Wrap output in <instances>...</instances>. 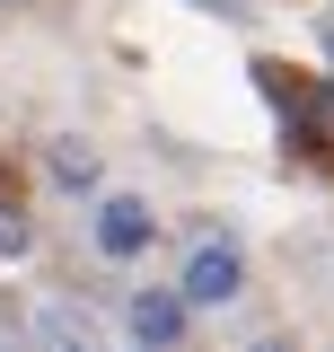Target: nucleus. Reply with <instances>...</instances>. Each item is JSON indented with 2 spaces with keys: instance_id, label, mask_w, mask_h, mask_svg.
<instances>
[{
  "instance_id": "obj_1",
  "label": "nucleus",
  "mask_w": 334,
  "mask_h": 352,
  "mask_svg": "<svg viewBox=\"0 0 334 352\" xmlns=\"http://www.w3.org/2000/svg\"><path fill=\"white\" fill-rule=\"evenodd\" d=\"M194 308H220V300H238L247 291V256L238 247H194V264H185V282H176Z\"/></svg>"
},
{
  "instance_id": "obj_2",
  "label": "nucleus",
  "mask_w": 334,
  "mask_h": 352,
  "mask_svg": "<svg viewBox=\"0 0 334 352\" xmlns=\"http://www.w3.org/2000/svg\"><path fill=\"white\" fill-rule=\"evenodd\" d=\"M97 247H106V256H141V247H150V212H141L132 194H115V203L97 212Z\"/></svg>"
},
{
  "instance_id": "obj_3",
  "label": "nucleus",
  "mask_w": 334,
  "mask_h": 352,
  "mask_svg": "<svg viewBox=\"0 0 334 352\" xmlns=\"http://www.w3.org/2000/svg\"><path fill=\"white\" fill-rule=\"evenodd\" d=\"M185 291H141V300H132V335H141V344H176V335H185Z\"/></svg>"
},
{
  "instance_id": "obj_4",
  "label": "nucleus",
  "mask_w": 334,
  "mask_h": 352,
  "mask_svg": "<svg viewBox=\"0 0 334 352\" xmlns=\"http://www.w3.org/2000/svg\"><path fill=\"white\" fill-rule=\"evenodd\" d=\"M53 176L62 185H97V150L88 141H53Z\"/></svg>"
},
{
  "instance_id": "obj_5",
  "label": "nucleus",
  "mask_w": 334,
  "mask_h": 352,
  "mask_svg": "<svg viewBox=\"0 0 334 352\" xmlns=\"http://www.w3.org/2000/svg\"><path fill=\"white\" fill-rule=\"evenodd\" d=\"M36 335H44V344H80V352H88V317L53 308V317H36Z\"/></svg>"
},
{
  "instance_id": "obj_6",
  "label": "nucleus",
  "mask_w": 334,
  "mask_h": 352,
  "mask_svg": "<svg viewBox=\"0 0 334 352\" xmlns=\"http://www.w3.org/2000/svg\"><path fill=\"white\" fill-rule=\"evenodd\" d=\"M0 256H27V220L18 212H0Z\"/></svg>"
},
{
  "instance_id": "obj_7",
  "label": "nucleus",
  "mask_w": 334,
  "mask_h": 352,
  "mask_svg": "<svg viewBox=\"0 0 334 352\" xmlns=\"http://www.w3.org/2000/svg\"><path fill=\"white\" fill-rule=\"evenodd\" d=\"M326 53H334V36H326Z\"/></svg>"
}]
</instances>
